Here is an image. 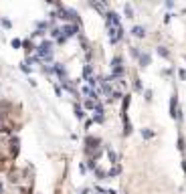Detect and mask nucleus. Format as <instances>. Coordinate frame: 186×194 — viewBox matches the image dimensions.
Segmentation results:
<instances>
[{
    "instance_id": "nucleus-1",
    "label": "nucleus",
    "mask_w": 186,
    "mask_h": 194,
    "mask_svg": "<svg viewBox=\"0 0 186 194\" xmlns=\"http://www.w3.org/2000/svg\"><path fill=\"white\" fill-rule=\"evenodd\" d=\"M109 39L111 43H117L121 39V26H109Z\"/></svg>"
},
{
    "instance_id": "nucleus-5",
    "label": "nucleus",
    "mask_w": 186,
    "mask_h": 194,
    "mask_svg": "<svg viewBox=\"0 0 186 194\" xmlns=\"http://www.w3.org/2000/svg\"><path fill=\"white\" fill-rule=\"evenodd\" d=\"M75 111H77V117H83V109L81 107H75Z\"/></svg>"
},
{
    "instance_id": "nucleus-2",
    "label": "nucleus",
    "mask_w": 186,
    "mask_h": 194,
    "mask_svg": "<svg viewBox=\"0 0 186 194\" xmlns=\"http://www.w3.org/2000/svg\"><path fill=\"white\" fill-rule=\"evenodd\" d=\"M39 55L41 59H51V43H43L39 47Z\"/></svg>"
},
{
    "instance_id": "nucleus-3",
    "label": "nucleus",
    "mask_w": 186,
    "mask_h": 194,
    "mask_svg": "<svg viewBox=\"0 0 186 194\" xmlns=\"http://www.w3.org/2000/svg\"><path fill=\"white\" fill-rule=\"evenodd\" d=\"M61 33H65V36H73V34L77 33V26H73V24H71V26H65Z\"/></svg>"
},
{
    "instance_id": "nucleus-4",
    "label": "nucleus",
    "mask_w": 186,
    "mask_h": 194,
    "mask_svg": "<svg viewBox=\"0 0 186 194\" xmlns=\"http://www.w3.org/2000/svg\"><path fill=\"white\" fill-rule=\"evenodd\" d=\"M134 34H136V36H142V34H144V28L136 26V28H134Z\"/></svg>"
}]
</instances>
